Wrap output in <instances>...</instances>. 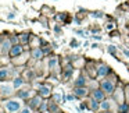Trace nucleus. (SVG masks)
Segmentation results:
<instances>
[{
	"label": "nucleus",
	"instance_id": "423d86ee",
	"mask_svg": "<svg viewBox=\"0 0 129 113\" xmlns=\"http://www.w3.org/2000/svg\"><path fill=\"white\" fill-rule=\"evenodd\" d=\"M43 102H42V96L40 95H38V96H34V98L31 99V103H29V107H40V105H42Z\"/></svg>",
	"mask_w": 129,
	"mask_h": 113
},
{
	"label": "nucleus",
	"instance_id": "c756f323",
	"mask_svg": "<svg viewBox=\"0 0 129 113\" xmlns=\"http://www.w3.org/2000/svg\"><path fill=\"white\" fill-rule=\"evenodd\" d=\"M123 53H125L126 56H129V50H126V49H125V50H123Z\"/></svg>",
	"mask_w": 129,
	"mask_h": 113
},
{
	"label": "nucleus",
	"instance_id": "20e7f679",
	"mask_svg": "<svg viewBox=\"0 0 129 113\" xmlns=\"http://www.w3.org/2000/svg\"><path fill=\"white\" fill-rule=\"evenodd\" d=\"M38 95H40L42 98H49V96L51 95V91L49 87H46V85H40L39 89H38Z\"/></svg>",
	"mask_w": 129,
	"mask_h": 113
},
{
	"label": "nucleus",
	"instance_id": "9b49d317",
	"mask_svg": "<svg viewBox=\"0 0 129 113\" xmlns=\"http://www.w3.org/2000/svg\"><path fill=\"white\" fill-rule=\"evenodd\" d=\"M49 68L53 70V71L58 68V59H57L56 56H51L50 57V60H49Z\"/></svg>",
	"mask_w": 129,
	"mask_h": 113
},
{
	"label": "nucleus",
	"instance_id": "f8f14e48",
	"mask_svg": "<svg viewBox=\"0 0 129 113\" xmlns=\"http://www.w3.org/2000/svg\"><path fill=\"white\" fill-rule=\"evenodd\" d=\"M17 96H18L20 99H26V98H29V96H31V91H29V89L18 91V92H17Z\"/></svg>",
	"mask_w": 129,
	"mask_h": 113
},
{
	"label": "nucleus",
	"instance_id": "ddd939ff",
	"mask_svg": "<svg viewBox=\"0 0 129 113\" xmlns=\"http://www.w3.org/2000/svg\"><path fill=\"white\" fill-rule=\"evenodd\" d=\"M85 84H86V80L83 77H78L74 82V87H85Z\"/></svg>",
	"mask_w": 129,
	"mask_h": 113
},
{
	"label": "nucleus",
	"instance_id": "a211bd4d",
	"mask_svg": "<svg viewBox=\"0 0 129 113\" xmlns=\"http://www.w3.org/2000/svg\"><path fill=\"white\" fill-rule=\"evenodd\" d=\"M99 107H100V103H99L96 99H92V101H90V109H92V110H97Z\"/></svg>",
	"mask_w": 129,
	"mask_h": 113
},
{
	"label": "nucleus",
	"instance_id": "6ab92c4d",
	"mask_svg": "<svg viewBox=\"0 0 129 113\" xmlns=\"http://www.w3.org/2000/svg\"><path fill=\"white\" fill-rule=\"evenodd\" d=\"M9 76V70H7V68H2V74H0V77H2V81L4 82V80H6V77Z\"/></svg>",
	"mask_w": 129,
	"mask_h": 113
},
{
	"label": "nucleus",
	"instance_id": "dca6fc26",
	"mask_svg": "<svg viewBox=\"0 0 129 113\" xmlns=\"http://www.w3.org/2000/svg\"><path fill=\"white\" fill-rule=\"evenodd\" d=\"M110 107H111V103H110V101H106V99H104L103 102H100V109H103V110H108Z\"/></svg>",
	"mask_w": 129,
	"mask_h": 113
},
{
	"label": "nucleus",
	"instance_id": "2eb2a0df",
	"mask_svg": "<svg viewBox=\"0 0 129 113\" xmlns=\"http://www.w3.org/2000/svg\"><path fill=\"white\" fill-rule=\"evenodd\" d=\"M13 85H14L15 89H18L20 87H22V85H24V80H22V78H20V77H17V78H15L14 81H13Z\"/></svg>",
	"mask_w": 129,
	"mask_h": 113
},
{
	"label": "nucleus",
	"instance_id": "4468645a",
	"mask_svg": "<svg viewBox=\"0 0 129 113\" xmlns=\"http://www.w3.org/2000/svg\"><path fill=\"white\" fill-rule=\"evenodd\" d=\"M32 57H35V59H42L43 57V50H40L39 48L34 49V52H32Z\"/></svg>",
	"mask_w": 129,
	"mask_h": 113
},
{
	"label": "nucleus",
	"instance_id": "aec40b11",
	"mask_svg": "<svg viewBox=\"0 0 129 113\" xmlns=\"http://www.w3.org/2000/svg\"><path fill=\"white\" fill-rule=\"evenodd\" d=\"M49 109H50V112H53V113H57V112H58V107H57V105L54 103V102H51V103L49 105Z\"/></svg>",
	"mask_w": 129,
	"mask_h": 113
},
{
	"label": "nucleus",
	"instance_id": "473e14b6",
	"mask_svg": "<svg viewBox=\"0 0 129 113\" xmlns=\"http://www.w3.org/2000/svg\"><path fill=\"white\" fill-rule=\"evenodd\" d=\"M128 113H129V110H128Z\"/></svg>",
	"mask_w": 129,
	"mask_h": 113
},
{
	"label": "nucleus",
	"instance_id": "f3484780",
	"mask_svg": "<svg viewBox=\"0 0 129 113\" xmlns=\"http://www.w3.org/2000/svg\"><path fill=\"white\" fill-rule=\"evenodd\" d=\"M118 110H119L121 113H128V110H129V105H128V103H121L119 106H118Z\"/></svg>",
	"mask_w": 129,
	"mask_h": 113
},
{
	"label": "nucleus",
	"instance_id": "b1692460",
	"mask_svg": "<svg viewBox=\"0 0 129 113\" xmlns=\"http://www.w3.org/2000/svg\"><path fill=\"white\" fill-rule=\"evenodd\" d=\"M70 45H71V48H79V42H78L76 39H72Z\"/></svg>",
	"mask_w": 129,
	"mask_h": 113
},
{
	"label": "nucleus",
	"instance_id": "9d476101",
	"mask_svg": "<svg viewBox=\"0 0 129 113\" xmlns=\"http://www.w3.org/2000/svg\"><path fill=\"white\" fill-rule=\"evenodd\" d=\"M11 48H13V46H11V41H10V39H3V41H2V53H6V52L7 50H11Z\"/></svg>",
	"mask_w": 129,
	"mask_h": 113
},
{
	"label": "nucleus",
	"instance_id": "0eeeda50",
	"mask_svg": "<svg viewBox=\"0 0 129 113\" xmlns=\"http://www.w3.org/2000/svg\"><path fill=\"white\" fill-rule=\"evenodd\" d=\"M74 93L76 96H79V98H83V96L87 95V89L85 87H75L74 88Z\"/></svg>",
	"mask_w": 129,
	"mask_h": 113
},
{
	"label": "nucleus",
	"instance_id": "c85d7f7f",
	"mask_svg": "<svg viewBox=\"0 0 129 113\" xmlns=\"http://www.w3.org/2000/svg\"><path fill=\"white\" fill-rule=\"evenodd\" d=\"M67 99H68V101H72L74 96H72V95H68V96H67Z\"/></svg>",
	"mask_w": 129,
	"mask_h": 113
},
{
	"label": "nucleus",
	"instance_id": "6e6552de",
	"mask_svg": "<svg viewBox=\"0 0 129 113\" xmlns=\"http://www.w3.org/2000/svg\"><path fill=\"white\" fill-rule=\"evenodd\" d=\"M104 91L103 89H94L93 91V99H96L97 102H103L104 101Z\"/></svg>",
	"mask_w": 129,
	"mask_h": 113
},
{
	"label": "nucleus",
	"instance_id": "f257e3e1",
	"mask_svg": "<svg viewBox=\"0 0 129 113\" xmlns=\"http://www.w3.org/2000/svg\"><path fill=\"white\" fill-rule=\"evenodd\" d=\"M3 106L9 113H15L18 110H21V102L18 99H9V101L3 102Z\"/></svg>",
	"mask_w": 129,
	"mask_h": 113
},
{
	"label": "nucleus",
	"instance_id": "39448f33",
	"mask_svg": "<svg viewBox=\"0 0 129 113\" xmlns=\"http://www.w3.org/2000/svg\"><path fill=\"white\" fill-rule=\"evenodd\" d=\"M110 73V67L107 64H100L97 68V76L99 77H106Z\"/></svg>",
	"mask_w": 129,
	"mask_h": 113
},
{
	"label": "nucleus",
	"instance_id": "f03ea898",
	"mask_svg": "<svg viewBox=\"0 0 129 113\" xmlns=\"http://www.w3.org/2000/svg\"><path fill=\"white\" fill-rule=\"evenodd\" d=\"M101 89L110 95V93H114L115 85H114V82H112L111 80H104V81H101Z\"/></svg>",
	"mask_w": 129,
	"mask_h": 113
},
{
	"label": "nucleus",
	"instance_id": "393cba45",
	"mask_svg": "<svg viewBox=\"0 0 129 113\" xmlns=\"http://www.w3.org/2000/svg\"><path fill=\"white\" fill-rule=\"evenodd\" d=\"M20 113H32V107H22Z\"/></svg>",
	"mask_w": 129,
	"mask_h": 113
},
{
	"label": "nucleus",
	"instance_id": "5701e85b",
	"mask_svg": "<svg viewBox=\"0 0 129 113\" xmlns=\"http://www.w3.org/2000/svg\"><path fill=\"white\" fill-rule=\"evenodd\" d=\"M123 92H125V101L129 103V85H126V88H125Z\"/></svg>",
	"mask_w": 129,
	"mask_h": 113
},
{
	"label": "nucleus",
	"instance_id": "cd10ccee",
	"mask_svg": "<svg viewBox=\"0 0 129 113\" xmlns=\"http://www.w3.org/2000/svg\"><path fill=\"white\" fill-rule=\"evenodd\" d=\"M14 17H15V14H14V13H10V14L7 15V18H9V20H11V18H14Z\"/></svg>",
	"mask_w": 129,
	"mask_h": 113
},
{
	"label": "nucleus",
	"instance_id": "2f4dec72",
	"mask_svg": "<svg viewBox=\"0 0 129 113\" xmlns=\"http://www.w3.org/2000/svg\"><path fill=\"white\" fill-rule=\"evenodd\" d=\"M45 113H49V112H45Z\"/></svg>",
	"mask_w": 129,
	"mask_h": 113
},
{
	"label": "nucleus",
	"instance_id": "7c9ffc66",
	"mask_svg": "<svg viewBox=\"0 0 129 113\" xmlns=\"http://www.w3.org/2000/svg\"><path fill=\"white\" fill-rule=\"evenodd\" d=\"M106 113H111V112H106Z\"/></svg>",
	"mask_w": 129,
	"mask_h": 113
},
{
	"label": "nucleus",
	"instance_id": "412c9836",
	"mask_svg": "<svg viewBox=\"0 0 129 113\" xmlns=\"http://www.w3.org/2000/svg\"><path fill=\"white\" fill-rule=\"evenodd\" d=\"M107 52H108V53H111V54H115L117 48H115L114 45H108V46H107Z\"/></svg>",
	"mask_w": 129,
	"mask_h": 113
},
{
	"label": "nucleus",
	"instance_id": "bb28decb",
	"mask_svg": "<svg viewBox=\"0 0 129 113\" xmlns=\"http://www.w3.org/2000/svg\"><path fill=\"white\" fill-rule=\"evenodd\" d=\"M28 34H22L21 35V41H22V42H28Z\"/></svg>",
	"mask_w": 129,
	"mask_h": 113
},
{
	"label": "nucleus",
	"instance_id": "1a4fd4ad",
	"mask_svg": "<svg viewBox=\"0 0 129 113\" xmlns=\"http://www.w3.org/2000/svg\"><path fill=\"white\" fill-rule=\"evenodd\" d=\"M21 53H22V46H20V45H13L11 50H10V56L17 57V56H20Z\"/></svg>",
	"mask_w": 129,
	"mask_h": 113
},
{
	"label": "nucleus",
	"instance_id": "a878e982",
	"mask_svg": "<svg viewBox=\"0 0 129 113\" xmlns=\"http://www.w3.org/2000/svg\"><path fill=\"white\" fill-rule=\"evenodd\" d=\"M46 107H47V103H45V102H43V103L40 105V107H39V109L42 110V113H45V112H47V110H46Z\"/></svg>",
	"mask_w": 129,
	"mask_h": 113
},
{
	"label": "nucleus",
	"instance_id": "4be33fe9",
	"mask_svg": "<svg viewBox=\"0 0 129 113\" xmlns=\"http://www.w3.org/2000/svg\"><path fill=\"white\" fill-rule=\"evenodd\" d=\"M90 15H92V17L93 18H101V17H103V13H101V11H94V13H92V14H90Z\"/></svg>",
	"mask_w": 129,
	"mask_h": 113
},
{
	"label": "nucleus",
	"instance_id": "7ed1b4c3",
	"mask_svg": "<svg viewBox=\"0 0 129 113\" xmlns=\"http://www.w3.org/2000/svg\"><path fill=\"white\" fill-rule=\"evenodd\" d=\"M13 89H14V85H10V84H6V82H2V96L11 95Z\"/></svg>",
	"mask_w": 129,
	"mask_h": 113
}]
</instances>
